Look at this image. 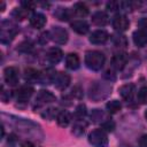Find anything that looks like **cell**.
Here are the masks:
<instances>
[{
	"label": "cell",
	"mask_w": 147,
	"mask_h": 147,
	"mask_svg": "<svg viewBox=\"0 0 147 147\" xmlns=\"http://www.w3.org/2000/svg\"><path fill=\"white\" fill-rule=\"evenodd\" d=\"M105 61H106V57L103 53L99 51H88L85 54V64L91 70H94V71L101 70V68L105 64Z\"/></svg>",
	"instance_id": "cell-1"
},
{
	"label": "cell",
	"mask_w": 147,
	"mask_h": 147,
	"mask_svg": "<svg viewBox=\"0 0 147 147\" xmlns=\"http://www.w3.org/2000/svg\"><path fill=\"white\" fill-rule=\"evenodd\" d=\"M88 142L94 147H107L108 137L102 129H95L88 134Z\"/></svg>",
	"instance_id": "cell-2"
},
{
	"label": "cell",
	"mask_w": 147,
	"mask_h": 147,
	"mask_svg": "<svg viewBox=\"0 0 147 147\" xmlns=\"http://www.w3.org/2000/svg\"><path fill=\"white\" fill-rule=\"evenodd\" d=\"M56 98L55 95L49 92V91H46V90H41L39 91V93L37 94L36 96V100H34V105H33V108H39V107H42L45 106L46 103H49V102H53L55 101Z\"/></svg>",
	"instance_id": "cell-3"
},
{
	"label": "cell",
	"mask_w": 147,
	"mask_h": 147,
	"mask_svg": "<svg viewBox=\"0 0 147 147\" xmlns=\"http://www.w3.org/2000/svg\"><path fill=\"white\" fill-rule=\"evenodd\" d=\"M49 37L54 42L60 44V45L65 44L68 41V32L65 29H63L61 26H54L49 31Z\"/></svg>",
	"instance_id": "cell-4"
},
{
	"label": "cell",
	"mask_w": 147,
	"mask_h": 147,
	"mask_svg": "<svg viewBox=\"0 0 147 147\" xmlns=\"http://www.w3.org/2000/svg\"><path fill=\"white\" fill-rule=\"evenodd\" d=\"M3 78L9 86H15L18 83V69L16 67H7L3 70Z\"/></svg>",
	"instance_id": "cell-5"
},
{
	"label": "cell",
	"mask_w": 147,
	"mask_h": 147,
	"mask_svg": "<svg viewBox=\"0 0 147 147\" xmlns=\"http://www.w3.org/2000/svg\"><path fill=\"white\" fill-rule=\"evenodd\" d=\"M16 32H17V30L15 29V26L9 28V23H8V26H5V24L2 23V25H1V32H0L1 42H3V44L10 42L14 39Z\"/></svg>",
	"instance_id": "cell-6"
},
{
	"label": "cell",
	"mask_w": 147,
	"mask_h": 147,
	"mask_svg": "<svg viewBox=\"0 0 147 147\" xmlns=\"http://www.w3.org/2000/svg\"><path fill=\"white\" fill-rule=\"evenodd\" d=\"M129 25H130V22L125 15H121V14L116 15L113 20V26L117 31H125L127 30Z\"/></svg>",
	"instance_id": "cell-7"
},
{
	"label": "cell",
	"mask_w": 147,
	"mask_h": 147,
	"mask_svg": "<svg viewBox=\"0 0 147 147\" xmlns=\"http://www.w3.org/2000/svg\"><path fill=\"white\" fill-rule=\"evenodd\" d=\"M54 85L59 90H64L70 83V76L65 72H57L53 80Z\"/></svg>",
	"instance_id": "cell-8"
},
{
	"label": "cell",
	"mask_w": 147,
	"mask_h": 147,
	"mask_svg": "<svg viewBox=\"0 0 147 147\" xmlns=\"http://www.w3.org/2000/svg\"><path fill=\"white\" fill-rule=\"evenodd\" d=\"M134 92H136V87H134L133 84H125V85H122L118 88L119 95L125 101H131L133 95H134Z\"/></svg>",
	"instance_id": "cell-9"
},
{
	"label": "cell",
	"mask_w": 147,
	"mask_h": 147,
	"mask_svg": "<svg viewBox=\"0 0 147 147\" xmlns=\"http://www.w3.org/2000/svg\"><path fill=\"white\" fill-rule=\"evenodd\" d=\"M32 94H33V88L31 86H22L16 91L15 96L18 102H26Z\"/></svg>",
	"instance_id": "cell-10"
},
{
	"label": "cell",
	"mask_w": 147,
	"mask_h": 147,
	"mask_svg": "<svg viewBox=\"0 0 147 147\" xmlns=\"http://www.w3.org/2000/svg\"><path fill=\"white\" fill-rule=\"evenodd\" d=\"M109 34L106 30H96L94 32H92V34L90 36V41L92 44L99 45V44H103L108 40Z\"/></svg>",
	"instance_id": "cell-11"
},
{
	"label": "cell",
	"mask_w": 147,
	"mask_h": 147,
	"mask_svg": "<svg viewBox=\"0 0 147 147\" xmlns=\"http://www.w3.org/2000/svg\"><path fill=\"white\" fill-rule=\"evenodd\" d=\"M126 61H127V56L126 54L124 53H118V54H115L111 59V65L114 69L116 70H122L125 64H126Z\"/></svg>",
	"instance_id": "cell-12"
},
{
	"label": "cell",
	"mask_w": 147,
	"mask_h": 147,
	"mask_svg": "<svg viewBox=\"0 0 147 147\" xmlns=\"http://www.w3.org/2000/svg\"><path fill=\"white\" fill-rule=\"evenodd\" d=\"M133 38V42L138 46V47H144L147 45V32L144 30H136L132 34Z\"/></svg>",
	"instance_id": "cell-13"
},
{
	"label": "cell",
	"mask_w": 147,
	"mask_h": 147,
	"mask_svg": "<svg viewBox=\"0 0 147 147\" xmlns=\"http://www.w3.org/2000/svg\"><path fill=\"white\" fill-rule=\"evenodd\" d=\"M70 26H71V29H72L75 32H77L78 34H85V33H87L88 28H90L88 24H87V22H85V21H83V20H77V21L71 22Z\"/></svg>",
	"instance_id": "cell-14"
},
{
	"label": "cell",
	"mask_w": 147,
	"mask_h": 147,
	"mask_svg": "<svg viewBox=\"0 0 147 147\" xmlns=\"http://www.w3.org/2000/svg\"><path fill=\"white\" fill-rule=\"evenodd\" d=\"M65 65L67 68L71 69V70H76L79 68L80 65V60H79V56L76 54V53H70L67 55L65 57Z\"/></svg>",
	"instance_id": "cell-15"
},
{
	"label": "cell",
	"mask_w": 147,
	"mask_h": 147,
	"mask_svg": "<svg viewBox=\"0 0 147 147\" xmlns=\"http://www.w3.org/2000/svg\"><path fill=\"white\" fill-rule=\"evenodd\" d=\"M30 24L34 29H41L46 24V17L40 13H36L30 17Z\"/></svg>",
	"instance_id": "cell-16"
},
{
	"label": "cell",
	"mask_w": 147,
	"mask_h": 147,
	"mask_svg": "<svg viewBox=\"0 0 147 147\" xmlns=\"http://www.w3.org/2000/svg\"><path fill=\"white\" fill-rule=\"evenodd\" d=\"M63 56V53L57 47H52L47 52V59L51 63H59Z\"/></svg>",
	"instance_id": "cell-17"
},
{
	"label": "cell",
	"mask_w": 147,
	"mask_h": 147,
	"mask_svg": "<svg viewBox=\"0 0 147 147\" xmlns=\"http://www.w3.org/2000/svg\"><path fill=\"white\" fill-rule=\"evenodd\" d=\"M92 22L98 26H105L108 23V15L105 11H96L92 15Z\"/></svg>",
	"instance_id": "cell-18"
},
{
	"label": "cell",
	"mask_w": 147,
	"mask_h": 147,
	"mask_svg": "<svg viewBox=\"0 0 147 147\" xmlns=\"http://www.w3.org/2000/svg\"><path fill=\"white\" fill-rule=\"evenodd\" d=\"M70 121H71V115H70V113L67 111V110L60 111V113L57 114V116H56V122H57V124H59L61 127L68 126L69 123H70Z\"/></svg>",
	"instance_id": "cell-19"
},
{
	"label": "cell",
	"mask_w": 147,
	"mask_h": 147,
	"mask_svg": "<svg viewBox=\"0 0 147 147\" xmlns=\"http://www.w3.org/2000/svg\"><path fill=\"white\" fill-rule=\"evenodd\" d=\"M72 13L78 17H85L88 14V8L83 2H76L72 7Z\"/></svg>",
	"instance_id": "cell-20"
},
{
	"label": "cell",
	"mask_w": 147,
	"mask_h": 147,
	"mask_svg": "<svg viewBox=\"0 0 147 147\" xmlns=\"http://www.w3.org/2000/svg\"><path fill=\"white\" fill-rule=\"evenodd\" d=\"M106 108H107L108 113H110V114H116V113H118V111L121 110L122 105H121V102H119L118 100H111V101L107 102Z\"/></svg>",
	"instance_id": "cell-21"
},
{
	"label": "cell",
	"mask_w": 147,
	"mask_h": 147,
	"mask_svg": "<svg viewBox=\"0 0 147 147\" xmlns=\"http://www.w3.org/2000/svg\"><path fill=\"white\" fill-rule=\"evenodd\" d=\"M24 78L26 80H37L40 78V72L32 68H28L24 71Z\"/></svg>",
	"instance_id": "cell-22"
},
{
	"label": "cell",
	"mask_w": 147,
	"mask_h": 147,
	"mask_svg": "<svg viewBox=\"0 0 147 147\" xmlns=\"http://www.w3.org/2000/svg\"><path fill=\"white\" fill-rule=\"evenodd\" d=\"M29 11H30V10L24 9L23 7H21V8H16V9L13 11V16H14L16 20H18V21H23L24 18H26Z\"/></svg>",
	"instance_id": "cell-23"
},
{
	"label": "cell",
	"mask_w": 147,
	"mask_h": 147,
	"mask_svg": "<svg viewBox=\"0 0 147 147\" xmlns=\"http://www.w3.org/2000/svg\"><path fill=\"white\" fill-rule=\"evenodd\" d=\"M132 9H137L138 11H147V1L146 0H138V1H131Z\"/></svg>",
	"instance_id": "cell-24"
},
{
	"label": "cell",
	"mask_w": 147,
	"mask_h": 147,
	"mask_svg": "<svg viewBox=\"0 0 147 147\" xmlns=\"http://www.w3.org/2000/svg\"><path fill=\"white\" fill-rule=\"evenodd\" d=\"M55 15L57 16V18L60 21H68L70 18V16H71L69 9H67V8H59V10L56 11Z\"/></svg>",
	"instance_id": "cell-25"
},
{
	"label": "cell",
	"mask_w": 147,
	"mask_h": 147,
	"mask_svg": "<svg viewBox=\"0 0 147 147\" xmlns=\"http://www.w3.org/2000/svg\"><path fill=\"white\" fill-rule=\"evenodd\" d=\"M91 118L93 119V122H102L103 119H107L105 113H102L100 109H94L91 114Z\"/></svg>",
	"instance_id": "cell-26"
},
{
	"label": "cell",
	"mask_w": 147,
	"mask_h": 147,
	"mask_svg": "<svg viewBox=\"0 0 147 147\" xmlns=\"http://www.w3.org/2000/svg\"><path fill=\"white\" fill-rule=\"evenodd\" d=\"M85 115H86V106L83 105V103H80V105L77 106V108H76L75 116H76V118H77L78 121H80V119H83V118L85 117Z\"/></svg>",
	"instance_id": "cell-27"
},
{
	"label": "cell",
	"mask_w": 147,
	"mask_h": 147,
	"mask_svg": "<svg viewBox=\"0 0 147 147\" xmlns=\"http://www.w3.org/2000/svg\"><path fill=\"white\" fill-rule=\"evenodd\" d=\"M85 126H86V124H84L83 125V123L82 122H77L75 125H74V127H72V133L75 134V136H82L83 133H84V130H85Z\"/></svg>",
	"instance_id": "cell-28"
},
{
	"label": "cell",
	"mask_w": 147,
	"mask_h": 147,
	"mask_svg": "<svg viewBox=\"0 0 147 147\" xmlns=\"http://www.w3.org/2000/svg\"><path fill=\"white\" fill-rule=\"evenodd\" d=\"M138 101L140 103H147V86H144L138 92Z\"/></svg>",
	"instance_id": "cell-29"
},
{
	"label": "cell",
	"mask_w": 147,
	"mask_h": 147,
	"mask_svg": "<svg viewBox=\"0 0 147 147\" xmlns=\"http://www.w3.org/2000/svg\"><path fill=\"white\" fill-rule=\"evenodd\" d=\"M122 8V1L118 2V1H109L107 2V9L110 10V11H116L118 9Z\"/></svg>",
	"instance_id": "cell-30"
},
{
	"label": "cell",
	"mask_w": 147,
	"mask_h": 147,
	"mask_svg": "<svg viewBox=\"0 0 147 147\" xmlns=\"http://www.w3.org/2000/svg\"><path fill=\"white\" fill-rule=\"evenodd\" d=\"M101 129H102L103 131L111 132V131H114V129H115V123H114L113 121H110V119L105 121V122L101 124Z\"/></svg>",
	"instance_id": "cell-31"
},
{
	"label": "cell",
	"mask_w": 147,
	"mask_h": 147,
	"mask_svg": "<svg viewBox=\"0 0 147 147\" xmlns=\"http://www.w3.org/2000/svg\"><path fill=\"white\" fill-rule=\"evenodd\" d=\"M57 109H55V108H49V109H47L46 110V113H42V117H46V118H48V119H52V118H54L55 116H57V111H56Z\"/></svg>",
	"instance_id": "cell-32"
},
{
	"label": "cell",
	"mask_w": 147,
	"mask_h": 147,
	"mask_svg": "<svg viewBox=\"0 0 147 147\" xmlns=\"http://www.w3.org/2000/svg\"><path fill=\"white\" fill-rule=\"evenodd\" d=\"M115 44L118 47H125L127 45V40L124 36H118V37L115 38Z\"/></svg>",
	"instance_id": "cell-33"
},
{
	"label": "cell",
	"mask_w": 147,
	"mask_h": 147,
	"mask_svg": "<svg viewBox=\"0 0 147 147\" xmlns=\"http://www.w3.org/2000/svg\"><path fill=\"white\" fill-rule=\"evenodd\" d=\"M31 48H32V44H31L30 41H23V42L18 46L17 49L21 51V52H25V53H26V52H29Z\"/></svg>",
	"instance_id": "cell-34"
},
{
	"label": "cell",
	"mask_w": 147,
	"mask_h": 147,
	"mask_svg": "<svg viewBox=\"0 0 147 147\" xmlns=\"http://www.w3.org/2000/svg\"><path fill=\"white\" fill-rule=\"evenodd\" d=\"M21 6H22L24 9L32 10V9L36 7V2H33V1H22V2H21Z\"/></svg>",
	"instance_id": "cell-35"
},
{
	"label": "cell",
	"mask_w": 147,
	"mask_h": 147,
	"mask_svg": "<svg viewBox=\"0 0 147 147\" xmlns=\"http://www.w3.org/2000/svg\"><path fill=\"white\" fill-rule=\"evenodd\" d=\"M138 25H139L140 30H144V31H146V32H147V17L141 18V20L138 22Z\"/></svg>",
	"instance_id": "cell-36"
},
{
	"label": "cell",
	"mask_w": 147,
	"mask_h": 147,
	"mask_svg": "<svg viewBox=\"0 0 147 147\" xmlns=\"http://www.w3.org/2000/svg\"><path fill=\"white\" fill-rule=\"evenodd\" d=\"M72 95L76 96V98H82V95H83V91L80 90L79 86H76V87L72 88Z\"/></svg>",
	"instance_id": "cell-37"
},
{
	"label": "cell",
	"mask_w": 147,
	"mask_h": 147,
	"mask_svg": "<svg viewBox=\"0 0 147 147\" xmlns=\"http://www.w3.org/2000/svg\"><path fill=\"white\" fill-rule=\"evenodd\" d=\"M139 146L140 147H147V134H144L139 139Z\"/></svg>",
	"instance_id": "cell-38"
},
{
	"label": "cell",
	"mask_w": 147,
	"mask_h": 147,
	"mask_svg": "<svg viewBox=\"0 0 147 147\" xmlns=\"http://www.w3.org/2000/svg\"><path fill=\"white\" fill-rule=\"evenodd\" d=\"M22 147H34L30 141H25L23 145H22Z\"/></svg>",
	"instance_id": "cell-39"
},
{
	"label": "cell",
	"mask_w": 147,
	"mask_h": 147,
	"mask_svg": "<svg viewBox=\"0 0 147 147\" xmlns=\"http://www.w3.org/2000/svg\"><path fill=\"white\" fill-rule=\"evenodd\" d=\"M3 10H5V2L2 1L1 2V11H3Z\"/></svg>",
	"instance_id": "cell-40"
},
{
	"label": "cell",
	"mask_w": 147,
	"mask_h": 147,
	"mask_svg": "<svg viewBox=\"0 0 147 147\" xmlns=\"http://www.w3.org/2000/svg\"><path fill=\"white\" fill-rule=\"evenodd\" d=\"M145 118H146V121H147V110L145 111Z\"/></svg>",
	"instance_id": "cell-41"
}]
</instances>
